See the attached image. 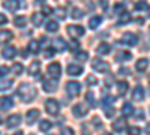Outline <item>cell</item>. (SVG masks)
<instances>
[{
	"mask_svg": "<svg viewBox=\"0 0 150 135\" xmlns=\"http://www.w3.org/2000/svg\"><path fill=\"white\" fill-rule=\"evenodd\" d=\"M18 96L21 98V99L24 102H32L35 99V96H36V89H33V86L30 84H21L20 87H18Z\"/></svg>",
	"mask_w": 150,
	"mask_h": 135,
	"instance_id": "1",
	"label": "cell"
},
{
	"mask_svg": "<svg viewBox=\"0 0 150 135\" xmlns=\"http://www.w3.org/2000/svg\"><path fill=\"white\" fill-rule=\"evenodd\" d=\"M59 108H60V105H59V102H57L56 99H47V102H45L47 113H50L51 116H57Z\"/></svg>",
	"mask_w": 150,
	"mask_h": 135,
	"instance_id": "2",
	"label": "cell"
},
{
	"mask_svg": "<svg viewBox=\"0 0 150 135\" xmlns=\"http://www.w3.org/2000/svg\"><path fill=\"white\" fill-rule=\"evenodd\" d=\"M66 90H68L69 96H78L81 92V84L77 81H69L66 84Z\"/></svg>",
	"mask_w": 150,
	"mask_h": 135,
	"instance_id": "3",
	"label": "cell"
},
{
	"mask_svg": "<svg viewBox=\"0 0 150 135\" xmlns=\"http://www.w3.org/2000/svg\"><path fill=\"white\" fill-rule=\"evenodd\" d=\"M92 68H93L96 72H107L110 66H108L107 62H104V60H101V59H95L93 62H92Z\"/></svg>",
	"mask_w": 150,
	"mask_h": 135,
	"instance_id": "4",
	"label": "cell"
},
{
	"mask_svg": "<svg viewBox=\"0 0 150 135\" xmlns=\"http://www.w3.org/2000/svg\"><path fill=\"white\" fill-rule=\"evenodd\" d=\"M122 41H123V44H126V45H129V47H135L137 44H138V38H137V35H134V33H131V32L125 33L123 38H122Z\"/></svg>",
	"mask_w": 150,
	"mask_h": 135,
	"instance_id": "5",
	"label": "cell"
},
{
	"mask_svg": "<svg viewBox=\"0 0 150 135\" xmlns=\"http://www.w3.org/2000/svg\"><path fill=\"white\" fill-rule=\"evenodd\" d=\"M48 74H50V77H53L54 80H57L60 77V74H62V68H60V63H51V65H48Z\"/></svg>",
	"mask_w": 150,
	"mask_h": 135,
	"instance_id": "6",
	"label": "cell"
},
{
	"mask_svg": "<svg viewBox=\"0 0 150 135\" xmlns=\"http://www.w3.org/2000/svg\"><path fill=\"white\" fill-rule=\"evenodd\" d=\"M68 33L72 36V38H80V36L84 35V27H81V26H68Z\"/></svg>",
	"mask_w": 150,
	"mask_h": 135,
	"instance_id": "7",
	"label": "cell"
},
{
	"mask_svg": "<svg viewBox=\"0 0 150 135\" xmlns=\"http://www.w3.org/2000/svg\"><path fill=\"white\" fill-rule=\"evenodd\" d=\"M72 113H74L75 117H83V116L87 114V108L84 107V104H77V105H74Z\"/></svg>",
	"mask_w": 150,
	"mask_h": 135,
	"instance_id": "8",
	"label": "cell"
},
{
	"mask_svg": "<svg viewBox=\"0 0 150 135\" xmlns=\"http://www.w3.org/2000/svg\"><path fill=\"white\" fill-rule=\"evenodd\" d=\"M39 117V110H36V108H32V110H29L27 111V114H26V122L29 125H32L33 122H36V119Z\"/></svg>",
	"mask_w": 150,
	"mask_h": 135,
	"instance_id": "9",
	"label": "cell"
},
{
	"mask_svg": "<svg viewBox=\"0 0 150 135\" xmlns=\"http://www.w3.org/2000/svg\"><path fill=\"white\" fill-rule=\"evenodd\" d=\"M42 86H44V90L45 92H54L56 89H57V83H56V80L53 78V80H44L42 81Z\"/></svg>",
	"mask_w": 150,
	"mask_h": 135,
	"instance_id": "10",
	"label": "cell"
},
{
	"mask_svg": "<svg viewBox=\"0 0 150 135\" xmlns=\"http://www.w3.org/2000/svg\"><path fill=\"white\" fill-rule=\"evenodd\" d=\"M20 122H21V116H20V114L9 116L8 120H6V126H8V128H15V126L20 125Z\"/></svg>",
	"mask_w": 150,
	"mask_h": 135,
	"instance_id": "11",
	"label": "cell"
},
{
	"mask_svg": "<svg viewBox=\"0 0 150 135\" xmlns=\"http://www.w3.org/2000/svg\"><path fill=\"white\" fill-rule=\"evenodd\" d=\"M3 6H5V9H8V11H11V12H14V11H17L21 5H20V0H5Z\"/></svg>",
	"mask_w": 150,
	"mask_h": 135,
	"instance_id": "12",
	"label": "cell"
},
{
	"mask_svg": "<svg viewBox=\"0 0 150 135\" xmlns=\"http://www.w3.org/2000/svg\"><path fill=\"white\" fill-rule=\"evenodd\" d=\"M132 99L134 101H143L144 99V89L141 86H137V87L132 90Z\"/></svg>",
	"mask_w": 150,
	"mask_h": 135,
	"instance_id": "13",
	"label": "cell"
},
{
	"mask_svg": "<svg viewBox=\"0 0 150 135\" xmlns=\"http://www.w3.org/2000/svg\"><path fill=\"white\" fill-rule=\"evenodd\" d=\"M83 66L81 65H69L68 66V74L69 75H72V77H75V75H80V74H83Z\"/></svg>",
	"mask_w": 150,
	"mask_h": 135,
	"instance_id": "14",
	"label": "cell"
},
{
	"mask_svg": "<svg viewBox=\"0 0 150 135\" xmlns=\"http://www.w3.org/2000/svg\"><path fill=\"white\" fill-rule=\"evenodd\" d=\"M2 53H3V57H5V59L11 60V59H14V57H15V54H17V50H15V47L9 45V47H6V48H5V50H3Z\"/></svg>",
	"mask_w": 150,
	"mask_h": 135,
	"instance_id": "15",
	"label": "cell"
},
{
	"mask_svg": "<svg viewBox=\"0 0 150 135\" xmlns=\"http://www.w3.org/2000/svg\"><path fill=\"white\" fill-rule=\"evenodd\" d=\"M125 125H126V120H125V117L117 119L114 123H112V129H114L116 132H122V131L125 129Z\"/></svg>",
	"mask_w": 150,
	"mask_h": 135,
	"instance_id": "16",
	"label": "cell"
},
{
	"mask_svg": "<svg viewBox=\"0 0 150 135\" xmlns=\"http://www.w3.org/2000/svg\"><path fill=\"white\" fill-rule=\"evenodd\" d=\"M96 53L98 54H101V56H105L110 53V45L107 42H102V44H99L98 48H96Z\"/></svg>",
	"mask_w": 150,
	"mask_h": 135,
	"instance_id": "17",
	"label": "cell"
},
{
	"mask_svg": "<svg viewBox=\"0 0 150 135\" xmlns=\"http://www.w3.org/2000/svg\"><path fill=\"white\" fill-rule=\"evenodd\" d=\"M12 39V32L9 30H0V44H5Z\"/></svg>",
	"mask_w": 150,
	"mask_h": 135,
	"instance_id": "18",
	"label": "cell"
},
{
	"mask_svg": "<svg viewBox=\"0 0 150 135\" xmlns=\"http://www.w3.org/2000/svg\"><path fill=\"white\" fill-rule=\"evenodd\" d=\"M147 65H149V60H147V59H140V60H137L135 69L138 71V72H143V71H146Z\"/></svg>",
	"mask_w": 150,
	"mask_h": 135,
	"instance_id": "19",
	"label": "cell"
},
{
	"mask_svg": "<svg viewBox=\"0 0 150 135\" xmlns=\"http://www.w3.org/2000/svg\"><path fill=\"white\" fill-rule=\"evenodd\" d=\"M39 68H41V63L39 62H33L29 68V74L32 77H36V75H39Z\"/></svg>",
	"mask_w": 150,
	"mask_h": 135,
	"instance_id": "20",
	"label": "cell"
},
{
	"mask_svg": "<svg viewBox=\"0 0 150 135\" xmlns=\"http://www.w3.org/2000/svg\"><path fill=\"white\" fill-rule=\"evenodd\" d=\"M101 21H102V17H99V15H96V17H92L90 18V21H89V27L90 29H98L99 27V24H101Z\"/></svg>",
	"mask_w": 150,
	"mask_h": 135,
	"instance_id": "21",
	"label": "cell"
},
{
	"mask_svg": "<svg viewBox=\"0 0 150 135\" xmlns=\"http://www.w3.org/2000/svg\"><path fill=\"white\" fill-rule=\"evenodd\" d=\"M12 98H8V96H3L2 99H0V107L2 108H5V110H8V108H11L12 107Z\"/></svg>",
	"mask_w": 150,
	"mask_h": 135,
	"instance_id": "22",
	"label": "cell"
},
{
	"mask_svg": "<svg viewBox=\"0 0 150 135\" xmlns=\"http://www.w3.org/2000/svg\"><path fill=\"white\" fill-rule=\"evenodd\" d=\"M131 57H132L131 53H128V51H120V53L116 56V60H117V62H125V60H129Z\"/></svg>",
	"mask_w": 150,
	"mask_h": 135,
	"instance_id": "23",
	"label": "cell"
},
{
	"mask_svg": "<svg viewBox=\"0 0 150 135\" xmlns=\"http://www.w3.org/2000/svg\"><path fill=\"white\" fill-rule=\"evenodd\" d=\"M54 47H56V50L65 51L66 50V42L62 39V38H57V39H54Z\"/></svg>",
	"mask_w": 150,
	"mask_h": 135,
	"instance_id": "24",
	"label": "cell"
},
{
	"mask_svg": "<svg viewBox=\"0 0 150 135\" xmlns=\"http://www.w3.org/2000/svg\"><path fill=\"white\" fill-rule=\"evenodd\" d=\"M29 51L32 54H38V53H39V42H38V41H30L29 42Z\"/></svg>",
	"mask_w": 150,
	"mask_h": 135,
	"instance_id": "25",
	"label": "cell"
},
{
	"mask_svg": "<svg viewBox=\"0 0 150 135\" xmlns=\"http://www.w3.org/2000/svg\"><path fill=\"white\" fill-rule=\"evenodd\" d=\"M42 20H44V14H33L32 15V23L35 24L36 27H39L42 24Z\"/></svg>",
	"mask_w": 150,
	"mask_h": 135,
	"instance_id": "26",
	"label": "cell"
},
{
	"mask_svg": "<svg viewBox=\"0 0 150 135\" xmlns=\"http://www.w3.org/2000/svg\"><path fill=\"white\" fill-rule=\"evenodd\" d=\"M122 113H123V116H131V114L134 113L132 104H129V102H125V104H123V108H122Z\"/></svg>",
	"mask_w": 150,
	"mask_h": 135,
	"instance_id": "27",
	"label": "cell"
},
{
	"mask_svg": "<svg viewBox=\"0 0 150 135\" xmlns=\"http://www.w3.org/2000/svg\"><path fill=\"white\" fill-rule=\"evenodd\" d=\"M57 29H59V24H57V21H48L47 23V32H50V33H54V32H57Z\"/></svg>",
	"mask_w": 150,
	"mask_h": 135,
	"instance_id": "28",
	"label": "cell"
},
{
	"mask_svg": "<svg viewBox=\"0 0 150 135\" xmlns=\"http://www.w3.org/2000/svg\"><path fill=\"white\" fill-rule=\"evenodd\" d=\"M117 90H119V95L123 96L125 93L128 92V83H126V81H120V83L117 84Z\"/></svg>",
	"mask_w": 150,
	"mask_h": 135,
	"instance_id": "29",
	"label": "cell"
},
{
	"mask_svg": "<svg viewBox=\"0 0 150 135\" xmlns=\"http://www.w3.org/2000/svg\"><path fill=\"white\" fill-rule=\"evenodd\" d=\"M131 20H132V17L128 14V12H123V14L120 15V18H119V24H120V26H123V24H128Z\"/></svg>",
	"mask_w": 150,
	"mask_h": 135,
	"instance_id": "30",
	"label": "cell"
},
{
	"mask_svg": "<svg viewBox=\"0 0 150 135\" xmlns=\"http://www.w3.org/2000/svg\"><path fill=\"white\" fill-rule=\"evenodd\" d=\"M14 24H15L17 27H24V26H26V17H24V15L15 17L14 18Z\"/></svg>",
	"mask_w": 150,
	"mask_h": 135,
	"instance_id": "31",
	"label": "cell"
},
{
	"mask_svg": "<svg viewBox=\"0 0 150 135\" xmlns=\"http://www.w3.org/2000/svg\"><path fill=\"white\" fill-rule=\"evenodd\" d=\"M51 122H48V120H42L41 122V125H39V129L42 131V132H47V131H50L51 129Z\"/></svg>",
	"mask_w": 150,
	"mask_h": 135,
	"instance_id": "32",
	"label": "cell"
},
{
	"mask_svg": "<svg viewBox=\"0 0 150 135\" xmlns=\"http://www.w3.org/2000/svg\"><path fill=\"white\" fill-rule=\"evenodd\" d=\"M71 15H72V18H83V11L81 9H78V8H72V11H71Z\"/></svg>",
	"mask_w": 150,
	"mask_h": 135,
	"instance_id": "33",
	"label": "cell"
},
{
	"mask_svg": "<svg viewBox=\"0 0 150 135\" xmlns=\"http://www.w3.org/2000/svg\"><path fill=\"white\" fill-rule=\"evenodd\" d=\"M75 57H77L80 62H86V60L89 59V54H87L86 51H77L75 53Z\"/></svg>",
	"mask_w": 150,
	"mask_h": 135,
	"instance_id": "34",
	"label": "cell"
},
{
	"mask_svg": "<svg viewBox=\"0 0 150 135\" xmlns=\"http://www.w3.org/2000/svg\"><path fill=\"white\" fill-rule=\"evenodd\" d=\"M12 86V80H3L0 81V90H8Z\"/></svg>",
	"mask_w": 150,
	"mask_h": 135,
	"instance_id": "35",
	"label": "cell"
},
{
	"mask_svg": "<svg viewBox=\"0 0 150 135\" xmlns=\"http://www.w3.org/2000/svg\"><path fill=\"white\" fill-rule=\"evenodd\" d=\"M12 72H14L15 75H20V74L23 72V65L21 63H14L12 65Z\"/></svg>",
	"mask_w": 150,
	"mask_h": 135,
	"instance_id": "36",
	"label": "cell"
},
{
	"mask_svg": "<svg viewBox=\"0 0 150 135\" xmlns=\"http://www.w3.org/2000/svg\"><path fill=\"white\" fill-rule=\"evenodd\" d=\"M86 83L89 84V86H95V84H98V78L93 77V75H89V77L86 78Z\"/></svg>",
	"mask_w": 150,
	"mask_h": 135,
	"instance_id": "37",
	"label": "cell"
},
{
	"mask_svg": "<svg viewBox=\"0 0 150 135\" xmlns=\"http://www.w3.org/2000/svg\"><path fill=\"white\" fill-rule=\"evenodd\" d=\"M149 6H147V3L144 2V0H141V2H138V3H137L135 5V9L137 11H143V9H147Z\"/></svg>",
	"mask_w": 150,
	"mask_h": 135,
	"instance_id": "38",
	"label": "cell"
},
{
	"mask_svg": "<svg viewBox=\"0 0 150 135\" xmlns=\"http://www.w3.org/2000/svg\"><path fill=\"white\" fill-rule=\"evenodd\" d=\"M86 98H87V102H89V105H90V107H95V105H96V104H95V101H93V93H92V92H87Z\"/></svg>",
	"mask_w": 150,
	"mask_h": 135,
	"instance_id": "39",
	"label": "cell"
},
{
	"mask_svg": "<svg viewBox=\"0 0 150 135\" xmlns=\"http://www.w3.org/2000/svg\"><path fill=\"white\" fill-rule=\"evenodd\" d=\"M140 128H137V126H131L129 129H128V134L129 135H140Z\"/></svg>",
	"mask_w": 150,
	"mask_h": 135,
	"instance_id": "40",
	"label": "cell"
},
{
	"mask_svg": "<svg viewBox=\"0 0 150 135\" xmlns=\"http://www.w3.org/2000/svg\"><path fill=\"white\" fill-rule=\"evenodd\" d=\"M54 54H56V48H47L45 50V57L47 59H51Z\"/></svg>",
	"mask_w": 150,
	"mask_h": 135,
	"instance_id": "41",
	"label": "cell"
},
{
	"mask_svg": "<svg viewBox=\"0 0 150 135\" xmlns=\"http://www.w3.org/2000/svg\"><path fill=\"white\" fill-rule=\"evenodd\" d=\"M9 68L8 66H0V78H3L5 75H8V74H9Z\"/></svg>",
	"mask_w": 150,
	"mask_h": 135,
	"instance_id": "42",
	"label": "cell"
},
{
	"mask_svg": "<svg viewBox=\"0 0 150 135\" xmlns=\"http://www.w3.org/2000/svg\"><path fill=\"white\" fill-rule=\"evenodd\" d=\"M112 102H114V98H112V96H110V95H108V96H105V98H104V101H102L104 107H105L107 104H112Z\"/></svg>",
	"mask_w": 150,
	"mask_h": 135,
	"instance_id": "43",
	"label": "cell"
},
{
	"mask_svg": "<svg viewBox=\"0 0 150 135\" xmlns=\"http://www.w3.org/2000/svg\"><path fill=\"white\" fill-rule=\"evenodd\" d=\"M112 114H114V108H108V107H105V117H112Z\"/></svg>",
	"mask_w": 150,
	"mask_h": 135,
	"instance_id": "44",
	"label": "cell"
},
{
	"mask_svg": "<svg viewBox=\"0 0 150 135\" xmlns=\"http://www.w3.org/2000/svg\"><path fill=\"white\" fill-rule=\"evenodd\" d=\"M78 47H80V44H78L77 41H72L71 45H69V48H71L72 51H78Z\"/></svg>",
	"mask_w": 150,
	"mask_h": 135,
	"instance_id": "45",
	"label": "cell"
},
{
	"mask_svg": "<svg viewBox=\"0 0 150 135\" xmlns=\"http://www.w3.org/2000/svg\"><path fill=\"white\" fill-rule=\"evenodd\" d=\"M62 135H74V131L71 128H63L62 129Z\"/></svg>",
	"mask_w": 150,
	"mask_h": 135,
	"instance_id": "46",
	"label": "cell"
},
{
	"mask_svg": "<svg viewBox=\"0 0 150 135\" xmlns=\"http://www.w3.org/2000/svg\"><path fill=\"white\" fill-rule=\"evenodd\" d=\"M51 12H53V9L50 8V6H44V8H42V14H44V15H50Z\"/></svg>",
	"mask_w": 150,
	"mask_h": 135,
	"instance_id": "47",
	"label": "cell"
},
{
	"mask_svg": "<svg viewBox=\"0 0 150 135\" xmlns=\"http://www.w3.org/2000/svg\"><path fill=\"white\" fill-rule=\"evenodd\" d=\"M93 123H95V128H98V129H99V128L102 126V123H101V120H99L98 117H95V119H93Z\"/></svg>",
	"mask_w": 150,
	"mask_h": 135,
	"instance_id": "48",
	"label": "cell"
},
{
	"mask_svg": "<svg viewBox=\"0 0 150 135\" xmlns=\"http://www.w3.org/2000/svg\"><path fill=\"white\" fill-rule=\"evenodd\" d=\"M57 14H59V18H62V20L66 18L65 17V9H57Z\"/></svg>",
	"mask_w": 150,
	"mask_h": 135,
	"instance_id": "49",
	"label": "cell"
},
{
	"mask_svg": "<svg viewBox=\"0 0 150 135\" xmlns=\"http://www.w3.org/2000/svg\"><path fill=\"white\" fill-rule=\"evenodd\" d=\"M114 11H116V14H119V12H123V5L117 3V5H116V8H114Z\"/></svg>",
	"mask_w": 150,
	"mask_h": 135,
	"instance_id": "50",
	"label": "cell"
},
{
	"mask_svg": "<svg viewBox=\"0 0 150 135\" xmlns=\"http://www.w3.org/2000/svg\"><path fill=\"white\" fill-rule=\"evenodd\" d=\"M99 5H101V8L105 11V9H107V5H108V2H107V0H99Z\"/></svg>",
	"mask_w": 150,
	"mask_h": 135,
	"instance_id": "51",
	"label": "cell"
},
{
	"mask_svg": "<svg viewBox=\"0 0 150 135\" xmlns=\"http://www.w3.org/2000/svg\"><path fill=\"white\" fill-rule=\"evenodd\" d=\"M135 117H137V119H144V113H143V110H138V111H137V114H135Z\"/></svg>",
	"mask_w": 150,
	"mask_h": 135,
	"instance_id": "52",
	"label": "cell"
},
{
	"mask_svg": "<svg viewBox=\"0 0 150 135\" xmlns=\"http://www.w3.org/2000/svg\"><path fill=\"white\" fill-rule=\"evenodd\" d=\"M6 23H8V18L3 14H0V24H6Z\"/></svg>",
	"mask_w": 150,
	"mask_h": 135,
	"instance_id": "53",
	"label": "cell"
},
{
	"mask_svg": "<svg viewBox=\"0 0 150 135\" xmlns=\"http://www.w3.org/2000/svg\"><path fill=\"white\" fill-rule=\"evenodd\" d=\"M144 132L150 135V123H147V125H146V128H144Z\"/></svg>",
	"mask_w": 150,
	"mask_h": 135,
	"instance_id": "54",
	"label": "cell"
},
{
	"mask_svg": "<svg viewBox=\"0 0 150 135\" xmlns=\"http://www.w3.org/2000/svg\"><path fill=\"white\" fill-rule=\"evenodd\" d=\"M27 56H29V54H27V51H24V50L21 51V57H24V59H26Z\"/></svg>",
	"mask_w": 150,
	"mask_h": 135,
	"instance_id": "55",
	"label": "cell"
},
{
	"mask_svg": "<svg viewBox=\"0 0 150 135\" xmlns=\"http://www.w3.org/2000/svg\"><path fill=\"white\" fill-rule=\"evenodd\" d=\"M14 135H23V132H17V134H14Z\"/></svg>",
	"mask_w": 150,
	"mask_h": 135,
	"instance_id": "56",
	"label": "cell"
},
{
	"mask_svg": "<svg viewBox=\"0 0 150 135\" xmlns=\"http://www.w3.org/2000/svg\"><path fill=\"white\" fill-rule=\"evenodd\" d=\"M102 135H110V134H102Z\"/></svg>",
	"mask_w": 150,
	"mask_h": 135,
	"instance_id": "57",
	"label": "cell"
},
{
	"mask_svg": "<svg viewBox=\"0 0 150 135\" xmlns=\"http://www.w3.org/2000/svg\"><path fill=\"white\" fill-rule=\"evenodd\" d=\"M149 17H150V12H149Z\"/></svg>",
	"mask_w": 150,
	"mask_h": 135,
	"instance_id": "58",
	"label": "cell"
}]
</instances>
